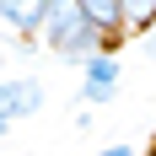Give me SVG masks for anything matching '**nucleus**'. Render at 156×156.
I'll list each match as a JSON object with an SVG mask.
<instances>
[{"label": "nucleus", "mask_w": 156, "mask_h": 156, "mask_svg": "<svg viewBox=\"0 0 156 156\" xmlns=\"http://www.w3.org/2000/svg\"><path fill=\"white\" fill-rule=\"evenodd\" d=\"M38 43L65 65H86L92 54H102V32L81 16L76 0H43V27H38Z\"/></svg>", "instance_id": "obj_1"}, {"label": "nucleus", "mask_w": 156, "mask_h": 156, "mask_svg": "<svg viewBox=\"0 0 156 156\" xmlns=\"http://www.w3.org/2000/svg\"><path fill=\"white\" fill-rule=\"evenodd\" d=\"M97 156H140V145H129V140H113V145H102Z\"/></svg>", "instance_id": "obj_7"}, {"label": "nucleus", "mask_w": 156, "mask_h": 156, "mask_svg": "<svg viewBox=\"0 0 156 156\" xmlns=\"http://www.w3.org/2000/svg\"><path fill=\"white\" fill-rule=\"evenodd\" d=\"M145 54H151V59H156V32H151V43H145Z\"/></svg>", "instance_id": "obj_8"}, {"label": "nucleus", "mask_w": 156, "mask_h": 156, "mask_svg": "<svg viewBox=\"0 0 156 156\" xmlns=\"http://www.w3.org/2000/svg\"><path fill=\"white\" fill-rule=\"evenodd\" d=\"M38 27H43V0H0V32L38 38Z\"/></svg>", "instance_id": "obj_4"}, {"label": "nucleus", "mask_w": 156, "mask_h": 156, "mask_svg": "<svg viewBox=\"0 0 156 156\" xmlns=\"http://www.w3.org/2000/svg\"><path fill=\"white\" fill-rule=\"evenodd\" d=\"M119 5H124V32L156 27V0H119Z\"/></svg>", "instance_id": "obj_6"}, {"label": "nucleus", "mask_w": 156, "mask_h": 156, "mask_svg": "<svg viewBox=\"0 0 156 156\" xmlns=\"http://www.w3.org/2000/svg\"><path fill=\"white\" fill-rule=\"evenodd\" d=\"M76 5H81V16L102 32V43H108V48L124 38V5H119V0H76Z\"/></svg>", "instance_id": "obj_5"}, {"label": "nucleus", "mask_w": 156, "mask_h": 156, "mask_svg": "<svg viewBox=\"0 0 156 156\" xmlns=\"http://www.w3.org/2000/svg\"><path fill=\"white\" fill-rule=\"evenodd\" d=\"M5 135H11V124H0V140H5Z\"/></svg>", "instance_id": "obj_9"}, {"label": "nucleus", "mask_w": 156, "mask_h": 156, "mask_svg": "<svg viewBox=\"0 0 156 156\" xmlns=\"http://www.w3.org/2000/svg\"><path fill=\"white\" fill-rule=\"evenodd\" d=\"M119 81H124V65H119V54L113 48H102V54H92V59L81 65V102H113V92H119Z\"/></svg>", "instance_id": "obj_3"}, {"label": "nucleus", "mask_w": 156, "mask_h": 156, "mask_svg": "<svg viewBox=\"0 0 156 156\" xmlns=\"http://www.w3.org/2000/svg\"><path fill=\"white\" fill-rule=\"evenodd\" d=\"M48 102L43 81L38 76H5L0 81V124H22V119H38Z\"/></svg>", "instance_id": "obj_2"}, {"label": "nucleus", "mask_w": 156, "mask_h": 156, "mask_svg": "<svg viewBox=\"0 0 156 156\" xmlns=\"http://www.w3.org/2000/svg\"><path fill=\"white\" fill-rule=\"evenodd\" d=\"M151 156H156V145H151Z\"/></svg>", "instance_id": "obj_10"}]
</instances>
